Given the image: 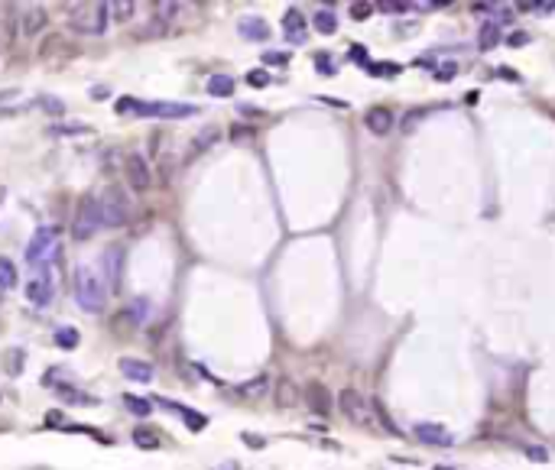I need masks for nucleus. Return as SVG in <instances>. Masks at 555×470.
Returning <instances> with one entry per match:
<instances>
[{
	"label": "nucleus",
	"instance_id": "6ab92c4d",
	"mask_svg": "<svg viewBox=\"0 0 555 470\" xmlns=\"http://www.w3.org/2000/svg\"><path fill=\"white\" fill-rule=\"evenodd\" d=\"M205 91L211 97H231L234 95V78L231 75H211L205 81Z\"/></svg>",
	"mask_w": 555,
	"mask_h": 470
},
{
	"label": "nucleus",
	"instance_id": "7c9ffc66",
	"mask_svg": "<svg viewBox=\"0 0 555 470\" xmlns=\"http://www.w3.org/2000/svg\"><path fill=\"white\" fill-rule=\"evenodd\" d=\"M377 7H380V10H386V13H406V10H409V3H399V0H380Z\"/></svg>",
	"mask_w": 555,
	"mask_h": 470
},
{
	"label": "nucleus",
	"instance_id": "2eb2a0df",
	"mask_svg": "<svg viewBox=\"0 0 555 470\" xmlns=\"http://www.w3.org/2000/svg\"><path fill=\"white\" fill-rule=\"evenodd\" d=\"M364 124H367V130H370V133H377V137H386V133L393 130V114H390L386 107H374V110H367Z\"/></svg>",
	"mask_w": 555,
	"mask_h": 470
},
{
	"label": "nucleus",
	"instance_id": "b1692460",
	"mask_svg": "<svg viewBox=\"0 0 555 470\" xmlns=\"http://www.w3.org/2000/svg\"><path fill=\"white\" fill-rule=\"evenodd\" d=\"M133 444H137V448L153 451V448H160V438H156V431H153V428H133Z\"/></svg>",
	"mask_w": 555,
	"mask_h": 470
},
{
	"label": "nucleus",
	"instance_id": "4c0bfd02",
	"mask_svg": "<svg viewBox=\"0 0 555 470\" xmlns=\"http://www.w3.org/2000/svg\"><path fill=\"white\" fill-rule=\"evenodd\" d=\"M526 39H529L526 32H513L510 39H507V43H510V46H526Z\"/></svg>",
	"mask_w": 555,
	"mask_h": 470
},
{
	"label": "nucleus",
	"instance_id": "4be33fe9",
	"mask_svg": "<svg viewBox=\"0 0 555 470\" xmlns=\"http://www.w3.org/2000/svg\"><path fill=\"white\" fill-rule=\"evenodd\" d=\"M497 43H500V26H497V23H484L478 32V49L487 52V49H493Z\"/></svg>",
	"mask_w": 555,
	"mask_h": 470
},
{
	"label": "nucleus",
	"instance_id": "f8f14e48",
	"mask_svg": "<svg viewBox=\"0 0 555 470\" xmlns=\"http://www.w3.org/2000/svg\"><path fill=\"white\" fill-rule=\"evenodd\" d=\"M46 26H49V13H46V7H26V10L20 13V32L26 36V39L39 36Z\"/></svg>",
	"mask_w": 555,
	"mask_h": 470
},
{
	"label": "nucleus",
	"instance_id": "9d476101",
	"mask_svg": "<svg viewBox=\"0 0 555 470\" xmlns=\"http://www.w3.org/2000/svg\"><path fill=\"white\" fill-rule=\"evenodd\" d=\"M26 302L36 305V309H46L53 302V279H49V273H39L36 279L26 282Z\"/></svg>",
	"mask_w": 555,
	"mask_h": 470
},
{
	"label": "nucleus",
	"instance_id": "5701e85b",
	"mask_svg": "<svg viewBox=\"0 0 555 470\" xmlns=\"http://www.w3.org/2000/svg\"><path fill=\"white\" fill-rule=\"evenodd\" d=\"M160 402H162V406H169V409H176V412H179V415L185 418V422H189V428H192V431H202V428L208 425V418L198 415V412H192V409H179V406H172L169 399H160Z\"/></svg>",
	"mask_w": 555,
	"mask_h": 470
},
{
	"label": "nucleus",
	"instance_id": "423d86ee",
	"mask_svg": "<svg viewBox=\"0 0 555 470\" xmlns=\"http://www.w3.org/2000/svg\"><path fill=\"white\" fill-rule=\"evenodd\" d=\"M55 240H59V231H55V227H39V231L30 237V244H26V263H30V266L49 263V260L55 257V250H59Z\"/></svg>",
	"mask_w": 555,
	"mask_h": 470
},
{
	"label": "nucleus",
	"instance_id": "473e14b6",
	"mask_svg": "<svg viewBox=\"0 0 555 470\" xmlns=\"http://www.w3.org/2000/svg\"><path fill=\"white\" fill-rule=\"evenodd\" d=\"M526 458H529V460H539V464H545V460H549V451H545L543 444H536V448H526Z\"/></svg>",
	"mask_w": 555,
	"mask_h": 470
},
{
	"label": "nucleus",
	"instance_id": "393cba45",
	"mask_svg": "<svg viewBox=\"0 0 555 470\" xmlns=\"http://www.w3.org/2000/svg\"><path fill=\"white\" fill-rule=\"evenodd\" d=\"M13 286H17V269L7 257H0V292H7Z\"/></svg>",
	"mask_w": 555,
	"mask_h": 470
},
{
	"label": "nucleus",
	"instance_id": "4468645a",
	"mask_svg": "<svg viewBox=\"0 0 555 470\" xmlns=\"http://www.w3.org/2000/svg\"><path fill=\"white\" fill-rule=\"evenodd\" d=\"M283 30H286L289 43H296V46L305 43V17H302L299 10H286V13H283Z\"/></svg>",
	"mask_w": 555,
	"mask_h": 470
},
{
	"label": "nucleus",
	"instance_id": "1a4fd4ad",
	"mask_svg": "<svg viewBox=\"0 0 555 470\" xmlns=\"http://www.w3.org/2000/svg\"><path fill=\"white\" fill-rule=\"evenodd\" d=\"M101 269H104V286L117 288L120 273H124V250H120V246H107L104 253H101Z\"/></svg>",
	"mask_w": 555,
	"mask_h": 470
},
{
	"label": "nucleus",
	"instance_id": "f257e3e1",
	"mask_svg": "<svg viewBox=\"0 0 555 470\" xmlns=\"http://www.w3.org/2000/svg\"><path fill=\"white\" fill-rule=\"evenodd\" d=\"M72 292H75V305L88 315H101L107 309V295L111 288L104 286V276L95 266H78L72 276Z\"/></svg>",
	"mask_w": 555,
	"mask_h": 470
},
{
	"label": "nucleus",
	"instance_id": "ea45409f",
	"mask_svg": "<svg viewBox=\"0 0 555 470\" xmlns=\"http://www.w3.org/2000/svg\"><path fill=\"white\" fill-rule=\"evenodd\" d=\"M17 91H0V101H7V97H13Z\"/></svg>",
	"mask_w": 555,
	"mask_h": 470
},
{
	"label": "nucleus",
	"instance_id": "58836bf2",
	"mask_svg": "<svg viewBox=\"0 0 555 470\" xmlns=\"http://www.w3.org/2000/svg\"><path fill=\"white\" fill-rule=\"evenodd\" d=\"M107 95H111V91H107V88H91V97H95V101H104Z\"/></svg>",
	"mask_w": 555,
	"mask_h": 470
},
{
	"label": "nucleus",
	"instance_id": "f704fd0d",
	"mask_svg": "<svg viewBox=\"0 0 555 470\" xmlns=\"http://www.w3.org/2000/svg\"><path fill=\"white\" fill-rule=\"evenodd\" d=\"M263 62H267V65H286L289 55L286 52H267V55H263Z\"/></svg>",
	"mask_w": 555,
	"mask_h": 470
},
{
	"label": "nucleus",
	"instance_id": "cd10ccee",
	"mask_svg": "<svg viewBox=\"0 0 555 470\" xmlns=\"http://www.w3.org/2000/svg\"><path fill=\"white\" fill-rule=\"evenodd\" d=\"M55 344H59L62 351H72V347H78V331L75 328H59V331H55Z\"/></svg>",
	"mask_w": 555,
	"mask_h": 470
},
{
	"label": "nucleus",
	"instance_id": "7ed1b4c3",
	"mask_svg": "<svg viewBox=\"0 0 555 470\" xmlns=\"http://www.w3.org/2000/svg\"><path fill=\"white\" fill-rule=\"evenodd\" d=\"M95 202L101 227H124L130 221V198L124 195V188H104L101 195H95Z\"/></svg>",
	"mask_w": 555,
	"mask_h": 470
},
{
	"label": "nucleus",
	"instance_id": "aec40b11",
	"mask_svg": "<svg viewBox=\"0 0 555 470\" xmlns=\"http://www.w3.org/2000/svg\"><path fill=\"white\" fill-rule=\"evenodd\" d=\"M267 389H270V376H267V373H260V376H254L250 383L237 386V393L244 395V399H260V395L267 393Z\"/></svg>",
	"mask_w": 555,
	"mask_h": 470
},
{
	"label": "nucleus",
	"instance_id": "a878e982",
	"mask_svg": "<svg viewBox=\"0 0 555 470\" xmlns=\"http://www.w3.org/2000/svg\"><path fill=\"white\" fill-rule=\"evenodd\" d=\"M124 406H127L133 415H140V418H147L153 412V406L147 402V399H140V395H124Z\"/></svg>",
	"mask_w": 555,
	"mask_h": 470
},
{
	"label": "nucleus",
	"instance_id": "9b49d317",
	"mask_svg": "<svg viewBox=\"0 0 555 470\" xmlns=\"http://www.w3.org/2000/svg\"><path fill=\"white\" fill-rule=\"evenodd\" d=\"M416 438L422 444H438V448H449L455 444V435H451L445 425H435V422H419L416 425Z\"/></svg>",
	"mask_w": 555,
	"mask_h": 470
},
{
	"label": "nucleus",
	"instance_id": "f03ea898",
	"mask_svg": "<svg viewBox=\"0 0 555 470\" xmlns=\"http://www.w3.org/2000/svg\"><path fill=\"white\" fill-rule=\"evenodd\" d=\"M120 114H137V117H156V120H182V117H195L198 107L195 104H176V101H117Z\"/></svg>",
	"mask_w": 555,
	"mask_h": 470
},
{
	"label": "nucleus",
	"instance_id": "dca6fc26",
	"mask_svg": "<svg viewBox=\"0 0 555 470\" xmlns=\"http://www.w3.org/2000/svg\"><path fill=\"white\" fill-rule=\"evenodd\" d=\"M237 30H241V36L250 39V43H263V39H270V26L260 20V17H241Z\"/></svg>",
	"mask_w": 555,
	"mask_h": 470
},
{
	"label": "nucleus",
	"instance_id": "c756f323",
	"mask_svg": "<svg viewBox=\"0 0 555 470\" xmlns=\"http://www.w3.org/2000/svg\"><path fill=\"white\" fill-rule=\"evenodd\" d=\"M370 75H399V65L396 62H377V65H367Z\"/></svg>",
	"mask_w": 555,
	"mask_h": 470
},
{
	"label": "nucleus",
	"instance_id": "6e6552de",
	"mask_svg": "<svg viewBox=\"0 0 555 470\" xmlns=\"http://www.w3.org/2000/svg\"><path fill=\"white\" fill-rule=\"evenodd\" d=\"M124 175H127L130 192H147V188L153 185V172L140 153H130L127 159H124Z\"/></svg>",
	"mask_w": 555,
	"mask_h": 470
},
{
	"label": "nucleus",
	"instance_id": "0eeeda50",
	"mask_svg": "<svg viewBox=\"0 0 555 470\" xmlns=\"http://www.w3.org/2000/svg\"><path fill=\"white\" fill-rule=\"evenodd\" d=\"M97 231H101V221H97V202H95V195H85V198L78 202L72 237H75V240H91Z\"/></svg>",
	"mask_w": 555,
	"mask_h": 470
},
{
	"label": "nucleus",
	"instance_id": "bb28decb",
	"mask_svg": "<svg viewBox=\"0 0 555 470\" xmlns=\"http://www.w3.org/2000/svg\"><path fill=\"white\" fill-rule=\"evenodd\" d=\"M107 10L114 13V20H130L133 10H137V3L133 0H117V3H107Z\"/></svg>",
	"mask_w": 555,
	"mask_h": 470
},
{
	"label": "nucleus",
	"instance_id": "39448f33",
	"mask_svg": "<svg viewBox=\"0 0 555 470\" xmlns=\"http://www.w3.org/2000/svg\"><path fill=\"white\" fill-rule=\"evenodd\" d=\"M107 3H85L78 10L68 13V26L78 32V36H101L107 30Z\"/></svg>",
	"mask_w": 555,
	"mask_h": 470
},
{
	"label": "nucleus",
	"instance_id": "ddd939ff",
	"mask_svg": "<svg viewBox=\"0 0 555 470\" xmlns=\"http://www.w3.org/2000/svg\"><path fill=\"white\" fill-rule=\"evenodd\" d=\"M120 373L127 376V380H133V383H150L153 380V364H147V360H137V357H120Z\"/></svg>",
	"mask_w": 555,
	"mask_h": 470
},
{
	"label": "nucleus",
	"instance_id": "f3484780",
	"mask_svg": "<svg viewBox=\"0 0 555 470\" xmlns=\"http://www.w3.org/2000/svg\"><path fill=\"white\" fill-rule=\"evenodd\" d=\"M305 399H309L312 412H319V415H328V412H331V393L321 383H309V386H305Z\"/></svg>",
	"mask_w": 555,
	"mask_h": 470
},
{
	"label": "nucleus",
	"instance_id": "c9c22d12",
	"mask_svg": "<svg viewBox=\"0 0 555 470\" xmlns=\"http://www.w3.org/2000/svg\"><path fill=\"white\" fill-rule=\"evenodd\" d=\"M455 72H458V65H451V62H449L445 68H435V78H438V81H449Z\"/></svg>",
	"mask_w": 555,
	"mask_h": 470
},
{
	"label": "nucleus",
	"instance_id": "e433bc0d",
	"mask_svg": "<svg viewBox=\"0 0 555 470\" xmlns=\"http://www.w3.org/2000/svg\"><path fill=\"white\" fill-rule=\"evenodd\" d=\"M319 72L321 75H335V65H331L325 55H319Z\"/></svg>",
	"mask_w": 555,
	"mask_h": 470
},
{
	"label": "nucleus",
	"instance_id": "2f4dec72",
	"mask_svg": "<svg viewBox=\"0 0 555 470\" xmlns=\"http://www.w3.org/2000/svg\"><path fill=\"white\" fill-rule=\"evenodd\" d=\"M374 13V3H351V17L354 20H367Z\"/></svg>",
	"mask_w": 555,
	"mask_h": 470
},
{
	"label": "nucleus",
	"instance_id": "a211bd4d",
	"mask_svg": "<svg viewBox=\"0 0 555 470\" xmlns=\"http://www.w3.org/2000/svg\"><path fill=\"white\" fill-rule=\"evenodd\" d=\"M276 406H279V409L299 406V386L292 383L289 376H283V380L276 383Z\"/></svg>",
	"mask_w": 555,
	"mask_h": 470
},
{
	"label": "nucleus",
	"instance_id": "412c9836",
	"mask_svg": "<svg viewBox=\"0 0 555 470\" xmlns=\"http://www.w3.org/2000/svg\"><path fill=\"white\" fill-rule=\"evenodd\" d=\"M312 26L319 32H325V36H331V32L338 30V13L335 10H315L312 13Z\"/></svg>",
	"mask_w": 555,
	"mask_h": 470
},
{
	"label": "nucleus",
	"instance_id": "72a5a7b5",
	"mask_svg": "<svg viewBox=\"0 0 555 470\" xmlns=\"http://www.w3.org/2000/svg\"><path fill=\"white\" fill-rule=\"evenodd\" d=\"M247 81H250L254 88H263V85H270V75H267V72H250V75H247Z\"/></svg>",
	"mask_w": 555,
	"mask_h": 470
},
{
	"label": "nucleus",
	"instance_id": "a19ab883",
	"mask_svg": "<svg viewBox=\"0 0 555 470\" xmlns=\"http://www.w3.org/2000/svg\"><path fill=\"white\" fill-rule=\"evenodd\" d=\"M435 470H455V467H445V464H438V467Z\"/></svg>",
	"mask_w": 555,
	"mask_h": 470
},
{
	"label": "nucleus",
	"instance_id": "20e7f679",
	"mask_svg": "<svg viewBox=\"0 0 555 470\" xmlns=\"http://www.w3.org/2000/svg\"><path fill=\"white\" fill-rule=\"evenodd\" d=\"M338 409L344 412L348 422H354L357 428H374L377 425V412H374V399H367L357 389H341L338 393Z\"/></svg>",
	"mask_w": 555,
	"mask_h": 470
},
{
	"label": "nucleus",
	"instance_id": "c85d7f7f",
	"mask_svg": "<svg viewBox=\"0 0 555 470\" xmlns=\"http://www.w3.org/2000/svg\"><path fill=\"white\" fill-rule=\"evenodd\" d=\"M179 13H182V3H169V0H160V3H156V17H160L162 23L176 20Z\"/></svg>",
	"mask_w": 555,
	"mask_h": 470
}]
</instances>
